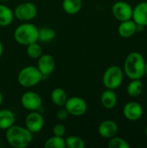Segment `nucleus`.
<instances>
[{
	"label": "nucleus",
	"mask_w": 147,
	"mask_h": 148,
	"mask_svg": "<svg viewBox=\"0 0 147 148\" xmlns=\"http://www.w3.org/2000/svg\"><path fill=\"white\" fill-rule=\"evenodd\" d=\"M146 60L139 52H131L124 63V73L131 80L142 79L145 76Z\"/></svg>",
	"instance_id": "nucleus-1"
},
{
	"label": "nucleus",
	"mask_w": 147,
	"mask_h": 148,
	"mask_svg": "<svg viewBox=\"0 0 147 148\" xmlns=\"http://www.w3.org/2000/svg\"><path fill=\"white\" fill-rule=\"evenodd\" d=\"M5 131L6 140L12 147L25 148L32 141V133L24 127L14 124Z\"/></svg>",
	"instance_id": "nucleus-2"
},
{
	"label": "nucleus",
	"mask_w": 147,
	"mask_h": 148,
	"mask_svg": "<svg viewBox=\"0 0 147 148\" xmlns=\"http://www.w3.org/2000/svg\"><path fill=\"white\" fill-rule=\"evenodd\" d=\"M14 39L24 46L36 42L38 41V29L32 23H22L15 29Z\"/></svg>",
	"instance_id": "nucleus-3"
},
{
	"label": "nucleus",
	"mask_w": 147,
	"mask_h": 148,
	"mask_svg": "<svg viewBox=\"0 0 147 148\" xmlns=\"http://www.w3.org/2000/svg\"><path fill=\"white\" fill-rule=\"evenodd\" d=\"M43 75L37 67L27 66L22 69L17 75L18 83L24 88H32L41 82Z\"/></svg>",
	"instance_id": "nucleus-4"
},
{
	"label": "nucleus",
	"mask_w": 147,
	"mask_h": 148,
	"mask_svg": "<svg viewBox=\"0 0 147 148\" xmlns=\"http://www.w3.org/2000/svg\"><path fill=\"white\" fill-rule=\"evenodd\" d=\"M124 79V71L119 66L113 65L108 67L102 77L103 85L106 88L115 90L120 87Z\"/></svg>",
	"instance_id": "nucleus-5"
},
{
	"label": "nucleus",
	"mask_w": 147,
	"mask_h": 148,
	"mask_svg": "<svg viewBox=\"0 0 147 148\" xmlns=\"http://www.w3.org/2000/svg\"><path fill=\"white\" fill-rule=\"evenodd\" d=\"M64 108L67 109L68 114L73 116H82L88 110V104L86 101L79 96H73L68 98Z\"/></svg>",
	"instance_id": "nucleus-6"
},
{
	"label": "nucleus",
	"mask_w": 147,
	"mask_h": 148,
	"mask_svg": "<svg viewBox=\"0 0 147 148\" xmlns=\"http://www.w3.org/2000/svg\"><path fill=\"white\" fill-rule=\"evenodd\" d=\"M37 14L36 6L31 2H25L18 4L14 10V16L20 21L27 22L34 19Z\"/></svg>",
	"instance_id": "nucleus-7"
},
{
	"label": "nucleus",
	"mask_w": 147,
	"mask_h": 148,
	"mask_svg": "<svg viewBox=\"0 0 147 148\" xmlns=\"http://www.w3.org/2000/svg\"><path fill=\"white\" fill-rule=\"evenodd\" d=\"M22 106L29 111H38L42 106L41 96L34 91H27L21 97Z\"/></svg>",
	"instance_id": "nucleus-8"
},
{
	"label": "nucleus",
	"mask_w": 147,
	"mask_h": 148,
	"mask_svg": "<svg viewBox=\"0 0 147 148\" xmlns=\"http://www.w3.org/2000/svg\"><path fill=\"white\" fill-rule=\"evenodd\" d=\"M133 8L125 1H118L113 3L112 7V13L113 16L120 22L130 20L133 17Z\"/></svg>",
	"instance_id": "nucleus-9"
},
{
	"label": "nucleus",
	"mask_w": 147,
	"mask_h": 148,
	"mask_svg": "<svg viewBox=\"0 0 147 148\" xmlns=\"http://www.w3.org/2000/svg\"><path fill=\"white\" fill-rule=\"evenodd\" d=\"M44 126V118L38 111H31L25 118V127L32 134L40 132Z\"/></svg>",
	"instance_id": "nucleus-10"
},
{
	"label": "nucleus",
	"mask_w": 147,
	"mask_h": 148,
	"mask_svg": "<svg viewBox=\"0 0 147 148\" xmlns=\"http://www.w3.org/2000/svg\"><path fill=\"white\" fill-rule=\"evenodd\" d=\"M142 106L136 101H129L123 108V114L126 119L131 121H139L143 115Z\"/></svg>",
	"instance_id": "nucleus-11"
},
{
	"label": "nucleus",
	"mask_w": 147,
	"mask_h": 148,
	"mask_svg": "<svg viewBox=\"0 0 147 148\" xmlns=\"http://www.w3.org/2000/svg\"><path fill=\"white\" fill-rule=\"evenodd\" d=\"M55 61L51 55L44 54L38 58L37 69L43 76H48L55 70Z\"/></svg>",
	"instance_id": "nucleus-12"
},
{
	"label": "nucleus",
	"mask_w": 147,
	"mask_h": 148,
	"mask_svg": "<svg viewBox=\"0 0 147 148\" xmlns=\"http://www.w3.org/2000/svg\"><path fill=\"white\" fill-rule=\"evenodd\" d=\"M118 124L113 120H106L102 121L98 127L99 134L105 139H110L115 136L118 133Z\"/></svg>",
	"instance_id": "nucleus-13"
},
{
	"label": "nucleus",
	"mask_w": 147,
	"mask_h": 148,
	"mask_svg": "<svg viewBox=\"0 0 147 148\" xmlns=\"http://www.w3.org/2000/svg\"><path fill=\"white\" fill-rule=\"evenodd\" d=\"M132 19L136 24L147 26V2H140L133 8Z\"/></svg>",
	"instance_id": "nucleus-14"
},
{
	"label": "nucleus",
	"mask_w": 147,
	"mask_h": 148,
	"mask_svg": "<svg viewBox=\"0 0 147 148\" xmlns=\"http://www.w3.org/2000/svg\"><path fill=\"white\" fill-rule=\"evenodd\" d=\"M118 32L121 37H132L136 33V23L133 19L122 21L118 27Z\"/></svg>",
	"instance_id": "nucleus-15"
},
{
	"label": "nucleus",
	"mask_w": 147,
	"mask_h": 148,
	"mask_svg": "<svg viewBox=\"0 0 147 148\" xmlns=\"http://www.w3.org/2000/svg\"><path fill=\"white\" fill-rule=\"evenodd\" d=\"M117 95L115 94L114 90L107 88L101 96V105L106 109H113L117 104Z\"/></svg>",
	"instance_id": "nucleus-16"
},
{
	"label": "nucleus",
	"mask_w": 147,
	"mask_h": 148,
	"mask_svg": "<svg viewBox=\"0 0 147 148\" xmlns=\"http://www.w3.org/2000/svg\"><path fill=\"white\" fill-rule=\"evenodd\" d=\"M15 114L10 109L0 110V129L7 130L15 124Z\"/></svg>",
	"instance_id": "nucleus-17"
},
{
	"label": "nucleus",
	"mask_w": 147,
	"mask_h": 148,
	"mask_svg": "<svg viewBox=\"0 0 147 148\" xmlns=\"http://www.w3.org/2000/svg\"><path fill=\"white\" fill-rule=\"evenodd\" d=\"M14 19V11L4 4H0V26L10 25Z\"/></svg>",
	"instance_id": "nucleus-18"
},
{
	"label": "nucleus",
	"mask_w": 147,
	"mask_h": 148,
	"mask_svg": "<svg viewBox=\"0 0 147 148\" xmlns=\"http://www.w3.org/2000/svg\"><path fill=\"white\" fill-rule=\"evenodd\" d=\"M52 102L57 107H63L68 100V95L66 91L62 88H55L50 95Z\"/></svg>",
	"instance_id": "nucleus-19"
},
{
	"label": "nucleus",
	"mask_w": 147,
	"mask_h": 148,
	"mask_svg": "<svg viewBox=\"0 0 147 148\" xmlns=\"http://www.w3.org/2000/svg\"><path fill=\"white\" fill-rule=\"evenodd\" d=\"M144 89V85L141 79L131 80L126 87V92L131 97H138L139 96Z\"/></svg>",
	"instance_id": "nucleus-20"
},
{
	"label": "nucleus",
	"mask_w": 147,
	"mask_h": 148,
	"mask_svg": "<svg viewBox=\"0 0 147 148\" xmlns=\"http://www.w3.org/2000/svg\"><path fill=\"white\" fill-rule=\"evenodd\" d=\"M82 7L81 0H63L62 8L67 14L75 15L78 13Z\"/></svg>",
	"instance_id": "nucleus-21"
},
{
	"label": "nucleus",
	"mask_w": 147,
	"mask_h": 148,
	"mask_svg": "<svg viewBox=\"0 0 147 148\" xmlns=\"http://www.w3.org/2000/svg\"><path fill=\"white\" fill-rule=\"evenodd\" d=\"M55 37V31L49 27L38 29V41L42 42H49Z\"/></svg>",
	"instance_id": "nucleus-22"
},
{
	"label": "nucleus",
	"mask_w": 147,
	"mask_h": 148,
	"mask_svg": "<svg viewBox=\"0 0 147 148\" xmlns=\"http://www.w3.org/2000/svg\"><path fill=\"white\" fill-rule=\"evenodd\" d=\"M45 148H65V139L60 136H52L45 141Z\"/></svg>",
	"instance_id": "nucleus-23"
},
{
	"label": "nucleus",
	"mask_w": 147,
	"mask_h": 148,
	"mask_svg": "<svg viewBox=\"0 0 147 148\" xmlns=\"http://www.w3.org/2000/svg\"><path fill=\"white\" fill-rule=\"evenodd\" d=\"M26 53L27 55L32 58V59H38L42 55V49L40 44L37 43V42L30 43L26 46Z\"/></svg>",
	"instance_id": "nucleus-24"
},
{
	"label": "nucleus",
	"mask_w": 147,
	"mask_h": 148,
	"mask_svg": "<svg viewBox=\"0 0 147 148\" xmlns=\"http://www.w3.org/2000/svg\"><path fill=\"white\" fill-rule=\"evenodd\" d=\"M65 146L67 148H84L85 142L81 138L71 135L65 139Z\"/></svg>",
	"instance_id": "nucleus-25"
},
{
	"label": "nucleus",
	"mask_w": 147,
	"mask_h": 148,
	"mask_svg": "<svg viewBox=\"0 0 147 148\" xmlns=\"http://www.w3.org/2000/svg\"><path fill=\"white\" fill-rule=\"evenodd\" d=\"M107 146H108V147L109 148L131 147V146L129 145V143H128L126 140H124V139H122V138H120V137H116V135L109 139V141H108Z\"/></svg>",
	"instance_id": "nucleus-26"
},
{
	"label": "nucleus",
	"mask_w": 147,
	"mask_h": 148,
	"mask_svg": "<svg viewBox=\"0 0 147 148\" xmlns=\"http://www.w3.org/2000/svg\"><path fill=\"white\" fill-rule=\"evenodd\" d=\"M66 134V127L62 124H56L53 127V134L55 136L63 137Z\"/></svg>",
	"instance_id": "nucleus-27"
},
{
	"label": "nucleus",
	"mask_w": 147,
	"mask_h": 148,
	"mask_svg": "<svg viewBox=\"0 0 147 148\" xmlns=\"http://www.w3.org/2000/svg\"><path fill=\"white\" fill-rule=\"evenodd\" d=\"M69 114L68 112L67 111V109L65 108H60L57 112H56V117L58 120L60 121H63V120H66L68 117Z\"/></svg>",
	"instance_id": "nucleus-28"
},
{
	"label": "nucleus",
	"mask_w": 147,
	"mask_h": 148,
	"mask_svg": "<svg viewBox=\"0 0 147 148\" xmlns=\"http://www.w3.org/2000/svg\"><path fill=\"white\" fill-rule=\"evenodd\" d=\"M3 46L2 42L0 41V58H1V56L3 55Z\"/></svg>",
	"instance_id": "nucleus-29"
},
{
	"label": "nucleus",
	"mask_w": 147,
	"mask_h": 148,
	"mask_svg": "<svg viewBox=\"0 0 147 148\" xmlns=\"http://www.w3.org/2000/svg\"><path fill=\"white\" fill-rule=\"evenodd\" d=\"M3 97L2 93L0 92V106H1V105H2V103H3Z\"/></svg>",
	"instance_id": "nucleus-30"
},
{
	"label": "nucleus",
	"mask_w": 147,
	"mask_h": 148,
	"mask_svg": "<svg viewBox=\"0 0 147 148\" xmlns=\"http://www.w3.org/2000/svg\"><path fill=\"white\" fill-rule=\"evenodd\" d=\"M145 75L147 76V62H146V68H145Z\"/></svg>",
	"instance_id": "nucleus-31"
},
{
	"label": "nucleus",
	"mask_w": 147,
	"mask_h": 148,
	"mask_svg": "<svg viewBox=\"0 0 147 148\" xmlns=\"http://www.w3.org/2000/svg\"><path fill=\"white\" fill-rule=\"evenodd\" d=\"M145 134H146V136L147 137V126L146 127V128H145Z\"/></svg>",
	"instance_id": "nucleus-32"
},
{
	"label": "nucleus",
	"mask_w": 147,
	"mask_h": 148,
	"mask_svg": "<svg viewBox=\"0 0 147 148\" xmlns=\"http://www.w3.org/2000/svg\"><path fill=\"white\" fill-rule=\"evenodd\" d=\"M0 1H3V2H5V1H8V0H0Z\"/></svg>",
	"instance_id": "nucleus-33"
},
{
	"label": "nucleus",
	"mask_w": 147,
	"mask_h": 148,
	"mask_svg": "<svg viewBox=\"0 0 147 148\" xmlns=\"http://www.w3.org/2000/svg\"><path fill=\"white\" fill-rule=\"evenodd\" d=\"M24 1H28V0H24Z\"/></svg>",
	"instance_id": "nucleus-34"
}]
</instances>
